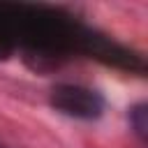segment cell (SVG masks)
<instances>
[{
	"label": "cell",
	"instance_id": "obj_1",
	"mask_svg": "<svg viewBox=\"0 0 148 148\" xmlns=\"http://www.w3.org/2000/svg\"><path fill=\"white\" fill-rule=\"evenodd\" d=\"M51 106L65 116L81 118V120H95L104 111V99L99 92L74 86V83H60L51 90Z\"/></svg>",
	"mask_w": 148,
	"mask_h": 148
},
{
	"label": "cell",
	"instance_id": "obj_2",
	"mask_svg": "<svg viewBox=\"0 0 148 148\" xmlns=\"http://www.w3.org/2000/svg\"><path fill=\"white\" fill-rule=\"evenodd\" d=\"M146 116H148L146 104H136V106L130 109V125H132L134 134L141 141H146V136H148V120H146Z\"/></svg>",
	"mask_w": 148,
	"mask_h": 148
},
{
	"label": "cell",
	"instance_id": "obj_3",
	"mask_svg": "<svg viewBox=\"0 0 148 148\" xmlns=\"http://www.w3.org/2000/svg\"><path fill=\"white\" fill-rule=\"evenodd\" d=\"M0 148H5V146H0Z\"/></svg>",
	"mask_w": 148,
	"mask_h": 148
}]
</instances>
